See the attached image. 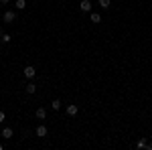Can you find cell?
I'll use <instances>...</instances> for the list:
<instances>
[{
	"label": "cell",
	"instance_id": "cell-17",
	"mask_svg": "<svg viewBox=\"0 0 152 150\" xmlns=\"http://www.w3.org/2000/svg\"><path fill=\"white\" fill-rule=\"evenodd\" d=\"M148 150H152V140H150V142H148Z\"/></svg>",
	"mask_w": 152,
	"mask_h": 150
},
{
	"label": "cell",
	"instance_id": "cell-10",
	"mask_svg": "<svg viewBox=\"0 0 152 150\" xmlns=\"http://www.w3.org/2000/svg\"><path fill=\"white\" fill-rule=\"evenodd\" d=\"M89 20H91L94 24H97V23H102V16H99L97 12H91V16H89Z\"/></svg>",
	"mask_w": 152,
	"mask_h": 150
},
{
	"label": "cell",
	"instance_id": "cell-3",
	"mask_svg": "<svg viewBox=\"0 0 152 150\" xmlns=\"http://www.w3.org/2000/svg\"><path fill=\"white\" fill-rule=\"evenodd\" d=\"M47 132H49L47 126H43V124H39V126L35 128V134L39 136V138H45V136H47Z\"/></svg>",
	"mask_w": 152,
	"mask_h": 150
},
{
	"label": "cell",
	"instance_id": "cell-8",
	"mask_svg": "<svg viewBox=\"0 0 152 150\" xmlns=\"http://www.w3.org/2000/svg\"><path fill=\"white\" fill-rule=\"evenodd\" d=\"M136 148L142 150V148H148V142H146V138H140L138 142H136Z\"/></svg>",
	"mask_w": 152,
	"mask_h": 150
},
{
	"label": "cell",
	"instance_id": "cell-6",
	"mask_svg": "<svg viewBox=\"0 0 152 150\" xmlns=\"http://www.w3.org/2000/svg\"><path fill=\"white\" fill-rule=\"evenodd\" d=\"M12 134H14V132H12V128H2V134H0V136H2V138H6V140H10L12 138Z\"/></svg>",
	"mask_w": 152,
	"mask_h": 150
},
{
	"label": "cell",
	"instance_id": "cell-12",
	"mask_svg": "<svg viewBox=\"0 0 152 150\" xmlns=\"http://www.w3.org/2000/svg\"><path fill=\"white\" fill-rule=\"evenodd\" d=\"M110 4H112V0H99V6H102L104 10H107V8H110Z\"/></svg>",
	"mask_w": 152,
	"mask_h": 150
},
{
	"label": "cell",
	"instance_id": "cell-16",
	"mask_svg": "<svg viewBox=\"0 0 152 150\" xmlns=\"http://www.w3.org/2000/svg\"><path fill=\"white\" fill-rule=\"evenodd\" d=\"M8 2H10V0H0V4H8Z\"/></svg>",
	"mask_w": 152,
	"mask_h": 150
},
{
	"label": "cell",
	"instance_id": "cell-1",
	"mask_svg": "<svg viewBox=\"0 0 152 150\" xmlns=\"http://www.w3.org/2000/svg\"><path fill=\"white\" fill-rule=\"evenodd\" d=\"M2 20H4L6 24L14 23V20H16V12H14V10H4V14H2Z\"/></svg>",
	"mask_w": 152,
	"mask_h": 150
},
{
	"label": "cell",
	"instance_id": "cell-11",
	"mask_svg": "<svg viewBox=\"0 0 152 150\" xmlns=\"http://www.w3.org/2000/svg\"><path fill=\"white\" fill-rule=\"evenodd\" d=\"M14 6H16L18 10H24V8H26V0H16V2H14Z\"/></svg>",
	"mask_w": 152,
	"mask_h": 150
},
{
	"label": "cell",
	"instance_id": "cell-14",
	"mask_svg": "<svg viewBox=\"0 0 152 150\" xmlns=\"http://www.w3.org/2000/svg\"><path fill=\"white\" fill-rule=\"evenodd\" d=\"M51 108H53V110L57 112L59 108H61V102H59V100H53V102H51Z\"/></svg>",
	"mask_w": 152,
	"mask_h": 150
},
{
	"label": "cell",
	"instance_id": "cell-7",
	"mask_svg": "<svg viewBox=\"0 0 152 150\" xmlns=\"http://www.w3.org/2000/svg\"><path fill=\"white\" fill-rule=\"evenodd\" d=\"M35 116L39 118V120H45V118H47V110H45V108H37Z\"/></svg>",
	"mask_w": 152,
	"mask_h": 150
},
{
	"label": "cell",
	"instance_id": "cell-13",
	"mask_svg": "<svg viewBox=\"0 0 152 150\" xmlns=\"http://www.w3.org/2000/svg\"><path fill=\"white\" fill-rule=\"evenodd\" d=\"M0 41H2V43H6V45H8V43H10V41H12V37L8 35V33H4V35L0 37Z\"/></svg>",
	"mask_w": 152,
	"mask_h": 150
},
{
	"label": "cell",
	"instance_id": "cell-2",
	"mask_svg": "<svg viewBox=\"0 0 152 150\" xmlns=\"http://www.w3.org/2000/svg\"><path fill=\"white\" fill-rule=\"evenodd\" d=\"M23 73H24V77H26V79H33V77L37 75V69L33 67V65H26V67L23 69Z\"/></svg>",
	"mask_w": 152,
	"mask_h": 150
},
{
	"label": "cell",
	"instance_id": "cell-18",
	"mask_svg": "<svg viewBox=\"0 0 152 150\" xmlns=\"http://www.w3.org/2000/svg\"><path fill=\"white\" fill-rule=\"evenodd\" d=\"M2 35H4V33H2V29H0V37H2Z\"/></svg>",
	"mask_w": 152,
	"mask_h": 150
},
{
	"label": "cell",
	"instance_id": "cell-4",
	"mask_svg": "<svg viewBox=\"0 0 152 150\" xmlns=\"http://www.w3.org/2000/svg\"><path fill=\"white\" fill-rule=\"evenodd\" d=\"M65 112H67V116H69V118H73V116H77V112H79V108H77L75 104H69L67 108H65Z\"/></svg>",
	"mask_w": 152,
	"mask_h": 150
},
{
	"label": "cell",
	"instance_id": "cell-15",
	"mask_svg": "<svg viewBox=\"0 0 152 150\" xmlns=\"http://www.w3.org/2000/svg\"><path fill=\"white\" fill-rule=\"evenodd\" d=\"M4 120H6V114H4V112L0 110V124H4Z\"/></svg>",
	"mask_w": 152,
	"mask_h": 150
},
{
	"label": "cell",
	"instance_id": "cell-19",
	"mask_svg": "<svg viewBox=\"0 0 152 150\" xmlns=\"http://www.w3.org/2000/svg\"><path fill=\"white\" fill-rule=\"evenodd\" d=\"M0 150H2V144H0Z\"/></svg>",
	"mask_w": 152,
	"mask_h": 150
},
{
	"label": "cell",
	"instance_id": "cell-5",
	"mask_svg": "<svg viewBox=\"0 0 152 150\" xmlns=\"http://www.w3.org/2000/svg\"><path fill=\"white\" fill-rule=\"evenodd\" d=\"M79 10L81 12H91V2H89V0H81V2H79Z\"/></svg>",
	"mask_w": 152,
	"mask_h": 150
},
{
	"label": "cell",
	"instance_id": "cell-9",
	"mask_svg": "<svg viewBox=\"0 0 152 150\" xmlns=\"http://www.w3.org/2000/svg\"><path fill=\"white\" fill-rule=\"evenodd\" d=\"M24 89H26V93H35L37 91V85L31 81V83H26V85H24Z\"/></svg>",
	"mask_w": 152,
	"mask_h": 150
}]
</instances>
